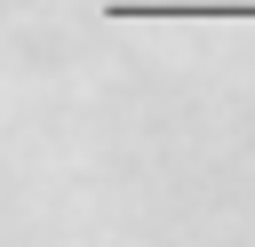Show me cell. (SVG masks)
Segmentation results:
<instances>
[{"label":"cell","mask_w":255,"mask_h":247,"mask_svg":"<svg viewBox=\"0 0 255 247\" xmlns=\"http://www.w3.org/2000/svg\"><path fill=\"white\" fill-rule=\"evenodd\" d=\"M104 16L112 24H223V16L255 24V0H112Z\"/></svg>","instance_id":"1"}]
</instances>
